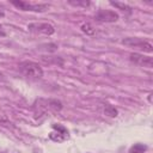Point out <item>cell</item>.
Here are the masks:
<instances>
[{"mask_svg": "<svg viewBox=\"0 0 153 153\" xmlns=\"http://www.w3.org/2000/svg\"><path fill=\"white\" fill-rule=\"evenodd\" d=\"M110 4H111L112 6H115V7L120 8V10H123V11H127V12H130V11H131V7H130V6H128L127 4H122V2H114V1H111Z\"/></svg>", "mask_w": 153, "mask_h": 153, "instance_id": "cell-13", "label": "cell"}, {"mask_svg": "<svg viewBox=\"0 0 153 153\" xmlns=\"http://www.w3.org/2000/svg\"><path fill=\"white\" fill-rule=\"evenodd\" d=\"M18 68H19V72L25 78L37 80V79H41L43 76V69H42V67L37 62H33V61H23V62L19 63Z\"/></svg>", "mask_w": 153, "mask_h": 153, "instance_id": "cell-1", "label": "cell"}, {"mask_svg": "<svg viewBox=\"0 0 153 153\" xmlns=\"http://www.w3.org/2000/svg\"><path fill=\"white\" fill-rule=\"evenodd\" d=\"M122 43L124 45L133 47V48H136L139 50H143L146 53H152L153 51L152 43L148 42V41H146V39L139 38V37H128V38H124V39H122Z\"/></svg>", "mask_w": 153, "mask_h": 153, "instance_id": "cell-2", "label": "cell"}, {"mask_svg": "<svg viewBox=\"0 0 153 153\" xmlns=\"http://www.w3.org/2000/svg\"><path fill=\"white\" fill-rule=\"evenodd\" d=\"M11 4L22 11H32V12H44L49 7L47 4H31L23 0H13L11 1Z\"/></svg>", "mask_w": 153, "mask_h": 153, "instance_id": "cell-3", "label": "cell"}, {"mask_svg": "<svg viewBox=\"0 0 153 153\" xmlns=\"http://www.w3.org/2000/svg\"><path fill=\"white\" fill-rule=\"evenodd\" d=\"M4 16H5V14H4V12H1V11H0V18H2Z\"/></svg>", "mask_w": 153, "mask_h": 153, "instance_id": "cell-15", "label": "cell"}, {"mask_svg": "<svg viewBox=\"0 0 153 153\" xmlns=\"http://www.w3.org/2000/svg\"><path fill=\"white\" fill-rule=\"evenodd\" d=\"M27 29L33 33H41L45 36H50L55 32V27L50 23H30Z\"/></svg>", "mask_w": 153, "mask_h": 153, "instance_id": "cell-4", "label": "cell"}, {"mask_svg": "<svg viewBox=\"0 0 153 153\" xmlns=\"http://www.w3.org/2000/svg\"><path fill=\"white\" fill-rule=\"evenodd\" d=\"M146 149H147V147L145 145H142V143H135L134 146L130 147L129 153H143Z\"/></svg>", "mask_w": 153, "mask_h": 153, "instance_id": "cell-11", "label": "cell"}, {"mask_svg": "<svg viewBox=\"0 0 153 153\" xmlns=\"http://www.w3.org/2000/svg\"><path fill=\"white\" fill-rule=\"evenodd\" d=\"M118 13L112 10H99L94 14V19L100 23H115L118 20Z\"/></svg>", "mask_w": 153, "mask_h": 153, "instance_id": "cell-5", "label": "cell"}, {"mask_svg": "<svg viewBox=\"0 0 153 153\" xmlns=\"http://www.w3.org/2000/svg\"><path fill=\"white\" fill-rule=\"evenodd\" d=\"M0 36H5V32H4V30H2V26L0 25Z\"/></svg>", "mask_w": 153, "mask_h": 153, "instance_id": "cell-14", "label": "cell"}, {"mask_svg": "<svg viewBox=\"0 0 153 153\" xmlns=\"http://www.w3.org/2000/svg\"><path fill=\"white\" fill-rule=\"evenodd\" d=\"M129 60L140 67H145V68H152L153 67V59L151 56H146L143 54L133 53L129 55Z\"/></svg>", "mask_w": 153, "mask_h": 153, "instance_id": "cell-6", "label": "cell"}, {"mask_svg": "<svg viewBox=\"0 0 153 153\" xmlns=\"http://www.w3.org/2000/svg\"><path fill=\"white\" fill-rule=\"evenodd\" d=\"M68 4L72 6H75V7H87V6H90L91 2L86 1V0H69Z\"/></svg>", "mask_w": 153, "mask_h": 153, "instance_id": "cell-12", "label": "cell"}, {"mask_svg": "<svg viewBox=\"0 0 153 153\" xmlns=\"http://www.w3.org/2000/svg\"><path fill=\"white\" fill-rule=\"evenodd\" d=\"M104 114H105L106 116H109V117H116V116L118 115V111H117V109L114 108L112 105L106 104V105L104 106Z\"/></svg>", "mask_w": 153, "mask_h": 153, "instance_id": "cell-9", "label": "cell"}, {"mask_svg": "<svg viewBox=\"0 0 153 153\" xmlns=\"http://www.w3.org/2000/svg\"><path fill=\"white\" fill-rule=\"evenodd\" d=\"M38 104V108H42L44 110H53V111H60L62 109V103L57 99H38L36 102Z\"/></svg>", "mask_w": 153, "mask_h": 153, "instance_id": "cell-7", "label": "cell"}, {"mask_svg": "<svg viewBox=\"0 0 153 153\" xmlns=\"http://www.w3.org/2000/svg\"><path fill=\"white\" fill-rule=\"evenodd\" d=\"M80 29H81V31H82L84 33H86V35H88V36L94 35V29H93V26H92L90 23H84V24L80 26Z\"/></svg>", "mask_w": 153, "mask_h": 153, "instance_id": "cell-10", "label": "cell"}, {"mask_svg": "<svg viewBox=\"0 0 153 153\" xmlns=\"http://www.w3.org/2000/svg\"><path fill=\"white\" fill-rule=\"evenodd\" d=\"M53 128H54L55 130H57V133H56V131H51V134H56V135H57V136H55V137L53 139L54 141L61 142V141H65L66 139H68V131H67V129H66L65 127H62V126H60V124H54Z\"/></svg>", "mask_w": 153, "mask_h": 153, "instance_id": "cell-8", "label": "cell"}]
</instances>
